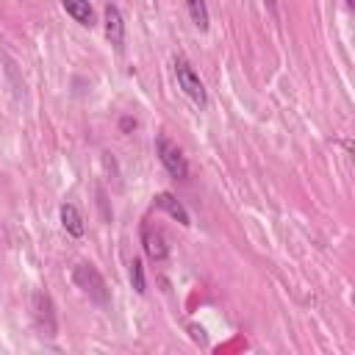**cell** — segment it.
<instances>
[{
    "mask_svg": "<svg viewBox=\"0 0 355 355\" xmlns=\"http://www.w3.org/2000/svg\"><path fill=\"white\" fill-rule=\"evenodd\" d=\"M72 280H75V286H78L92 302H97V305H108V302H111V291H108L103 275L97 272V266H92V263H78L75 272H72Z\"/></svg>",
    "mask_w": 355,
    "mask_h": 355,
    "instance_id": "6da1fadb",
    "label": "cell"
},
{
    "mask_svg": "<svg viewBox=\"0 0 355 355\" xmlns=\"http://www.w3.org/2000/svg\"><path fill=\"white\" fill-rule=\"evenodd\" d=\"M155 155H158V161L164 164V169L175 178V180H186L189 178V161H186V155H183V150L169 139V136H158L155 139Z\"/></svg>",
    "mask_w": 355,
    "mask_h": 355,
    "instance_id": "3957f363",
    "label": "cell"
},
{
    "mask_svg": "<svg viewBox=\"0 0 355 355\" xmlns=\"http://www.w3.org/2000/svg\"><path fill=\"white\" fill-rule=\"evenodd\" d=\"M191 336H194V341H202V344H205V333H202V327H194V324H191Z\"/></svg>",
    "mask_w": 355,
    "mask_h": 355,
    "instance_id": "7c38bea8",
    "label": "cell"
},
{
    "mask_svg": "<svg viewBox=\"0 0 355 355\" xmlns=\"http://www.w3.org/2000/svg\"><path fill=\"white\" fill-rule=\"evenodd\" d=\"M130 286L136 294H144L147 291V280H144V263L141 258H133L130 261Z\"/></svg>",
    "mask_w": 355,
    "mask_h": 355,
    "instance_id": "8fae6325",
    "label": "cell"
},
{
    "mask_svg": "<svg viewBox=\"0 0 355 355\" xmlns=\"http://www.w3.org/2000/svg\"><path fill=\"white\" fill-rule=\"evenodd\" d=\"M175 78H178V86L183 89V94H186L197 108H205V105H208V92H205L200 75L194 72V67L189 64L186 55H175Z\"/></svg>",
    "mask_w": 355,
    "mask_h": 355,
    "instance_id": "7a4b0ae2",
    "label": "cell"
},
{
    "mask_svg": "<svg viewBox=\"0 0 355 355\" xmlns=\"http://www.w3.org/2000/svg\"><path fill=\"white\" fill-rule=\"evenodd\" d=\"M103 22H105V39H108V44H111L116 53H125V19H122L119 6L105 3V8H103Z\"/></svg>",
    "mask_w": 355,
    "mask_h": 355,
    "instance_id": "277c9868",
    "label": "cell"
},
{
    "mask_svg": "<svg viewBox=\"0 0 355 355\" xmlns=\"http://www.w3.org/2000/svg\"><path fill=\"white\" fill-rule=\"evenodd\" d=\"M141 247H144L147 258H153V261H164L169 255V247H166L164 233L158 227H153L150 222L141 225Z\"/></svg>",
    "mask_w": 355,
    "mask_h": 355,
    "instance_id": "5b68a950",
    "label": "cell"
},
{
    "mask_svg": "<svg viewBox=\"0 0 355 355\" xmlns=\"http://www.w3.org/2000/svg\"><path fill=\"white\" fill-rule=\"evenodd\" d=\"M61 225H64V230H67L72 239H80V236L86 233L83 216H80V211H78L75 202H64V205H61Z\"/></svg>",
    "mask_w": 355,
    "mask_h": 355,
    "instance_id": "9c48e42d",
    "label": "cell"
},
{
    "mask_svg": "<svg viewBox=\"0 0 355 355\" xmlns=\"http://www.w3.org/2000/svg\"><path fill=\"white\" fill-rule=\"evenodd\" d=\"M155 205H158L161 211H166V214H169L175 222H180L183 227H189V225H191L189 211L183 208V202H180V200H178L172 191H158V194H155Z\"/></svg>",
    "mask_w": 355,
    "mask_h": 355,
    "instance_id": "52a82bcc",
    "label": "cell"
},
{
    "mask_svg": "<svg viewBox=\"0 0 355 355\" xmlns=\"http://www.w3.org/2000/svg\"><path fill=\"white\" fill-rule=\"evenodd\" d=\"M186 8H189V17H191V22H194V28L197 31H208V6H205V0H186Z\"/></svg>",
    "mask_w": 355,
    "mask_h": 355,
    "instance_id": "30bf717a",
    "label": "cell"
},
{
    "mask_svg": "<svg viewBox=\"0 0 355 355\" xmlns=\"http://www.w3.org/2000/svg\"><path fill=\"white\" fill-rule=\"evenodd\" d=\"M61 6H64V11H67L78 25H83V28H94L97 17H94V8H92L89 0H61Z\"/></svg>",
    "mask_w": 355,
    "mask_h": 355,
    "instance_id": "ba28073f",
    "label": "cell"
},
{
    "mask_svg": "<svg viewBox=\"0 0 355 355\" xmlns=\"http://www.w3.org/2000/svg\"><path fill=\"white\" fill-rule=\"evenodd\" d=\"M33 308H36V322H39L42 336H50V338H53V336H55V313H53V300H50V294L36 291Z\"/></svg>",
    "mask_w": 355,
    "mask_h": 355,
    "instance_id": "8992f818",
    "label": "cell"
}]
</instances>
